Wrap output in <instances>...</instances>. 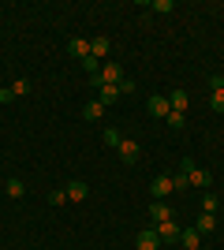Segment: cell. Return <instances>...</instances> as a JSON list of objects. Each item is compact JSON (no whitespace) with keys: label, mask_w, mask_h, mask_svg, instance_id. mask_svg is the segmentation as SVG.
<instances>
[{"label":"cell","mask_w":224,"mask_h":250,"mask_svg":"<svg viewBox=\"0 0 224 250\" xmlns=\"http://www.w3.org/2000/svg\"><path fill=\"white\" fill-rule=\"evenodd\" d=\"M202 213H217V194H209V190L202 194Z\"/></svg>","instance_id":"7402d4cb"},{"label":"cell","mask_w":224,"mask_h":250,"mask_svg":"<svg viewBox=\"0 0 224 250\" xmlns=\"http://www.w3.org/2000/svg\"><path fill=\"white\" fill-rule=\"evenodd\" d=\"M64 190H67V202H86V198H90V187H86L82 179H71Z\"/></svg>","instance_id":"5b68a950"},{"label":"cell","mask_w":224,"mask_h":250,"mask_svg":"<svg viewBox=\"0 0 224 250\" xmlns=\"http://www.w3.org/2000/svg\"><path fill=\"white\" fill-rule=\"evenodd\" d=\"M4 194H8V198H22V194H26L22 179H8V183H4Z\"/></svg>","instance_id":"4fadbf2b"},{"label":"cell","mask_w":224,"mask_h":250,"mask_svg":"<svg viewBox=\"0 0 224 250\" xmlns=\"http://www.w3.org/2000/svg\"><path fill=\"white\" fill-rule=\"evenodd\" d=\"M139 142H135V138H123V142H120V161H123V165H135V161H139Z\"/></svg>","instance_id":"7a4b0ae2"},{"label":"cell","mask_w":224,"mask_h":250,"mask_svg":"<svg viewBox=\"0 0 224 250\" xmlns=\"http://www.w3.org/2000/svg\"><path fill=\"white\" fill-rule=\"evenodd\" d=\"M149 190H153V198H168V194H172V190H176V187H172V176H157V179H153V183H149Z\"/></svg>","instance_id":"277c9868"},{"label":"cell","mask_w":224,"mask_h":250,"mask_svg":"<svg viewBox=\"0 0 224 250\" xmlns=\"http://www.w3.org/2000/svg\"><path fill=\"white\" fill-rule=\"evenodd\" d=\"M157 239H161V243L180 239V228H176V220H164V224H157Z\"/></svg>","instance_id":"9c48e42d"},{"label":"cell","mask_w":224,"mask_h":250,"mask_svg":"<svg viewBox=\"0 0 224 250\" xmlns=\"http://www.w3.org/2000/svg\"><path fill=\"white\" fill-rule=\"evenodd\" d=\"M0 101H4V104H11V101H15V94H11V86H4V90H0Z\"/></svg>","instance_id":"4316f807"},{"label":"cell","mask_w":224,"mask_h":250,"mask_svg":"<svg viewBox=\"0 0 224 250\" xmlns=\"http://www.w3.org/2000/svg\"><path fill=\"white\" fill-rule=\"evenodd\" d=\"M180 172H187V183H191V187H202V190L213 187V176H209L205 168H194L191 157H183V161H180Z\"/></svg>","instance_id":"6da1fadb"},{"label":"cell","mask_w":224,"mask_h":250,"mask_svg":"<svg viewBox=\"0 0 224 250\" xmlns=\"http://www.w3.org/2000/svg\"><path fill=\"white\" fill-rule=\"evenodd\" d=\"M120 97H123V94H120V86H108V83H101V86H97V101L105 104V108H108V104H116Z\"/></svg>","instance_id":"8992f818"},{"label":"cell","mask_w":224,"mask_h":250,"mask_svg":"<svg viewBox=\"0 0 224 250\" xmlns=\"http://www.w3.org/2000/svg\"><path fill=\"white\" fill-rule=\"evenodd\" d=\"M209 104H213V112H224V90H213V97H209Z\"/></svg>","instance_id":"603a6c76"},{"label":"cell","mask_w":224,"mask_h":250,"mask_svg":"<svg viewBox=\"0 0 224 250\" xmlns=\"http://www.w3.org/2000/svg\"><path fill=\"white\" fill-rule=\"evenodd\" d=\"M67 52H71V56H79V60H86V56H90V42L71 38V42H67Z\"/></svg>","instance_id":"30bf717a"},{"label":"cell","mask_w":224,"mask_h":250,"mask_svg":"<svg viewBox=\"0 0 224 250\" xmlns=\"http://www.w3.org/2000/svg\"><path fill=\"white\" fill-rule=\"evenodd\" d=\"M164 120H168V127H172V131H183V127H187V116H183V112H168Z\"/></svg>","instance_id":"d6986e66"},{"label":"cell","mask_w":224,"mask_h":250,"mask_svg":"<svg viewBox=\"0 0 224 250\" xmlns=\"http://www.w3.org/2000/svg\"><path fill=\"white\" fill-rule=\"evenodd\" d=\"M149 217L157 220V224H164V220H172V209L164 206V202H153V206H149Z\"/></svg>","instance_id":"8fae6325"},{"label":"cell","mask_w":224,"mask_h":250,"mask_svg":"<svg viewBox=\"0 0 224 250\" xmlns=\"http://www.w3.org/2000/svg\"><path fill=\"white\" fill-rule=\"evenodd\" d=\"M180 243H183V247H187V250H198V231H194V228L180 231Z\"/></svg>","instance_id":"ac0fdd59"},{"label":"cell","mask_w":224,"mask_h":250,"mask_svg":"<svg viewBox=\"0 0 224 250\" xmlns=\"http://www.w3.org/2000/svg\"><path fill=\"white\" fill-rule=\"evenodd\" d=\"M11 94H15V97H26V94H30V83H26V79H15V83H11Z\"/></svg>","instance_id":"ffe728a7"},{"label":"cell","mask_w":224,"mask_h":250,"mask_svg":"<svg viewBox=\"0 0 224 250\" xmlns=\"http://www.w3.org/2000/svg\"><path fill=\"white\" fill-rule=\"evenodd\" d=\"M217 228V217L213 213H202V217L194 220V231H198V235H205V231H213Z\"/></svg>","instance_id":"7c38bea8"},{"label":"cell","mask_w":224,"mask_h":250,"mask_svg":"<svg viewBox=\"0 0 224 250\" xmlns=\"http://www.w3.org/2000/svg\"><path fill=\"white\" fill-rule=\"evenodd\" d=\"M135 243H139V250H157L161 247V239H157V231H153V228H142Z\"/></svg>","instance_id":"ba28073f"},{"label":"cell","mask_w":224,"mask_h":250,"mask_svg":"<svg viewBox=\"0 0 224 250\" xmlns=\"http://www.w3.org/2000/svg\"><path fill=\"white\" fill-rule=\"evenodd\" d=\"M146 108H149V116H157V120H164V116L172 112V108H168V97H161V94H153V97H149V101H146Z\"/></svg>","instance_id":"3957f363"},{"label":"cell","mask_w":224,"mask_h":250,"mask_svg":"<svg viewBox=\"0 0 224 250\" xmlns=\"http://www.w3.org/2000/svg\"><path fill=\"white\" fill-rule=\"evenodd\" d=\"M82 67L90 71V79H94V75H101V60H97V56H86V60H82Z\"/></svg>","instance_id":"44dd1931"},{"label":"cell","mask_w":224,"mask_h":250,"mask_svg":"<svg viewBox=\"0 0 224 250\" xmlns=\"http://www.w3.org/2000/svg\"><path fill=\"white\" fill-rule=\"evenodd\" d=\"M101 138H105V146H112V149H120V142H123V135H120L116 127H105V135H101Z\"/></svg>","instance_id":"2e32d148"},{"label":"cell","mask_w":224,"mask_h":250,"mask_svg":"<svg viewBox=\"0 0 224 250\" xmlns=\"http://www.w3.org/2000/svg\"><path fill=\"white\" fill-rule=\"evenodd\" d=\"M101 83L120 86V83H123V67H120V63H105V67H101Z\"/></svg>","instance_id":"52a82bcc"},{"label":"cell","mask_w":224,"mask_h":250,"mask_svg":"<svg viewBox=\"0 0 224 250\" xmlns=\"http://www.w3.org/2000/svg\"><path fill=\"white\" fill-rule=\"evenodd\" d=\"M172 187H176V190H183V187H191V183H187V172H180V176L172 179Z\"/></svg>","instance_id":"d4e9b609"},{"label":"cell","mask_w":224,"mask_h":250,"mask_svg":"<svg viewBox=\"0 0 224 250\" xmlns=\"http://www.w3.org/2000/svg\"><path fill=\"white\" fill-rule=\"evenodd\" d=\"M209 86H213V90H224V75H213V79H209Z\"/></svg>","instance_id":"83f0119b"},{"label":"cell","mask_w":224,"mask_h":250,"mask_svg":"<svg viewBox=\"0 0 224 250\" xmlns=\"http://www.w3.org/2000/svg\"><path fill=\"white\" fill-rule=\"evenodd\" d=\"M149 8H153V11H172V4H168V0H153Z\"/></svg>","instance_id":"484cf974"},{"label":"cell","mask_w":224,"mask_h":250,"mask_svg":"<svg viewBox=\"0 0 224 250\" xmlns=\"http://www.w3.org/2000/svg\"><path fill=\"white\" fill-rule=\"evenodd\" d=\"M168 108H172V112H183V108H187V94H183V90H172Z\"/></svg>","instance_id":"9a60e30c"},{"label":"cell","mask_w":224,"mask_h":250,"mask_svg":"<svg viewBox=\"0 0 224 250\" xmlns=\"http://www.w3.org/2000/svg\"><path fill=\"white\" fill-rule=\"evenodd\" d=\"M67 202V190H53V194H49V206H64Z\"/></svg>","instance_id":"cb8c5ba5"},{"label":"cell","mask_w":224,"mask_h":250,"mask_svg":"<svg viewBox=\"0 0 224 250\" xmlns=\"http://www.w3.org/2000/svg\"><path fill=\"white\" fill-rule=\"evenodd\" d=\"M101 112H105V104H101V101L82 104V120H101Z\"/></svg>","instance_id":"5bb4252c"},{"label":"cell","mask_w":224,"mask_h":250,"mask_svg":"<svg viewBox=\"0 0 224 250\" xmlns=\"http://www.w3.org/2000/svg\"><path fill=\"white\" fill-rule=\"evenodd\" d=\"M105 52H108V38H94V42H90V56H97V60H101Z\"/></svg>","instance_id":"e0dca14e"}]
</instances>
